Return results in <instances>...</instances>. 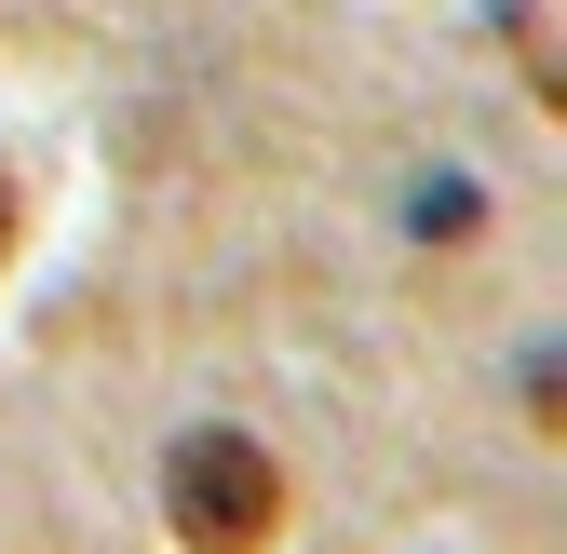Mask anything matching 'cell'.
I'll return each instance as SVG.
<instances>
[{"mask_svg": "<svg viewBox=\"0 0 567 554\" xmlns=\"http://www.w3.org/2000/svg\"><path fill=\"white\" fill-rule=\"evenodd\" d=\"M163 514H176V541H270L284 527V473H270L257 433H176Z\"/></svg>", "mask_w": 567, "mask_h": 554, "instance_id": "6da1fadb", "label": "cell"}, {"mask_svg": "<svg viewBox=\"0 0 567 554\" xmlns=\"http://www.w3.org/2000/svg\"><path fill=\"white\" fill-rule=\"evenodd\" d=\"M473 217H486L473 176H433V189H419V230H433V244H473Z\"/></svg>", "mask_w": 567, "mask_h": 554, "instance_id": "7a4b0ae2", "label": "cell"}, {"mask_svg": "<svg viewBox=\"0 0 567 554\" xmlns=\"http://www.w3.org/2000/svg\"><path fill=\"white\" fill-rule=\"evenodd\" d=\"M0 257H14V176H0Z\"/></svg>", "mask_w": 567, "mask_h": 554, "instance_id": "3957f363", "label": "cell"}]
</instances>
